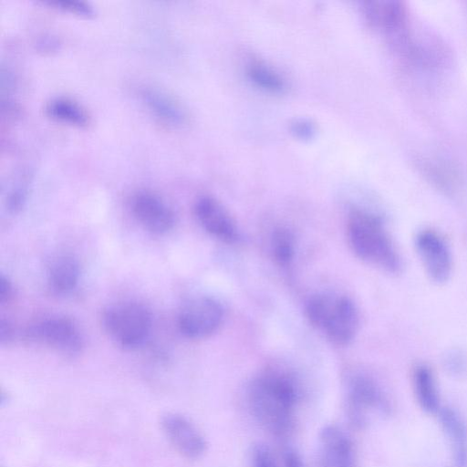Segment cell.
<instances>
[{"label":"cell","mask_w":467,"mask_h":467,"mask_svg":"<svg viewBox=\"0 0 467 467\" xmlns=\"http://www.w3.org/2000/svg\"><path fill=\"white\" fill-rule=\"evenodd\" d=\"M298 400L296 379L282 369L270 368L260 373L247 390L251 414L261 427L276 436L292 429Z\"/></svg>","instance_id":"6da1fadb"},{"label":"cell","mask_w":467,"mask_h":467,"mask_svg":"<svg viewBox=\"0 0 467 467\" xmlns=\"http://www.w3.org/2000/svg\"><path fill=\"white\" fill-rule=\"evenodd\" d=\"M347 233L350 247L358 258L388 273L400 271V254L379 214L362 207H351Z\"/></svg>","instance_id":"7a4b0ae2"},{"label":"cell","mask_w":467,"mask_h":467,"mask_svg":"<svg viewBox=\"0 0 467 467\" xmlns=\"http://www.w3.org/2000/svg\"><path fill=\"white\" fill-rule=\"evenodd\" d=\"M309 322L337 346H346L358 328V312L347 296L321 293L311 296L306 306Z\"/></svg>","instance_id":"3957f363"},{"label":"cell","mask_w":467,"mask_h":467,"mask_svg":"<svg viewBox=\"0 0 467 467\" xmlns=\"http://www.w3.org/2000/svg\"><path fill=\"white\" fill-rule=\"evenodd\" d=\"M103 327L120 346L133 348L140 346L151 328V316L142 305L133 302L109 306L103 313Z\"/></svg>","instance_id":"277c9868"},{"label":"cell","mask_w":467,"mask_h":467,"mask_svg":"<svg viewBox=\"0 0 467 467\" xmlns=\"http://www.w3.org/2000/svg\"><path fill=\"white\" fill-rule=\"evenodd\" d=\"M346 409L352 423L361 427L372 413H387L389 404L384 391L373 379L357 375L350 379L347 387Z\"/></svg>","instance_id":"5b68a950"},{"label":"cell","mask_w":467,"mask_h":467,"mask_svg":"<svg viewBox=\"0 0 467 467\" xmlns=\"http://www.w3.org/2000/svg\"><path fill=\"white\" fill-rule=\"evenodd\" d=\"M415 248L429 279L445 284L452 272V255L445 239L436 231L422 229L415 236Z\"/></svg>","instance_id":"8992f818"},{"label":"cell","mask_w":467,"mask_h":467,"mask_svg":"<svg viewBox=\"0 0 467 467\" xmlns=\"http://www.w3.org/2000/svg\"><path fill=\"white\" fill-rule=\"evenodd\" d=\"M223 318V309L217 300L200 296L184 305L178 317V326L187 337L204 338L219 328Z\"/></svg>","instance_id":"52a82bcc"},{"label":"cell","mask_w":467,"mask_h":467,"mask_svg":"<svg viewBox=\"0 0 467 467\" xmlns=\"http://www.w3.org/2000/svg\"><path fill=\"white\" fill-rule=\"evenodd\" d=\"M160 424L169 442L182 457L196 460L206 451L204 436L186 416L178 412H166L161 415Z\"/></svg>","instance_id":"ba28073f"},{"label":"cell","mask_w":467,"mask_h":467,"mask_svg":"<svg viewBox=\"0 0 467 467\" xmlns=\"http://www.w3.org/2000/svg\"><path fill=\"white\" fill-rule=\"evenodd\" d=\"M38 342L65 354L78 353L82 347L80 333L74 323L65 317H49L34 324L27 332Z\"/></svg>","instance_id":"9c48e42d"},{"label":"cell","mask_w":467,"mask_h":467,"mask_svg":"<svg viewBox=\"0 0 467 467\" xmlns=\"http://www.w3.org/2000/svg\"><path fill=\"white\" fill-rule=\"evenodd\" d=\"M130 207L137 221L153 234H164L170 231L175 223L172 209L153 192H137L131 198Z\"/></svg>","instance_id":"30bf717a"},{"label":"cell","mask_w":467,"mask_h":467,"mask_svg":"<svg viewBox=\"0 0 467 467\" xmlns=\"http://www.w3.org/2000/svg\"><path fill=\"white\" fill-rule=\"evenodd\" d=\"M194 212L202 228L213 237L229 244L239 240L240 234L235 222L213 197H200L195 202Z\"/></svg>","instance_id":"8fae6325"},{"label":"cell","mask_w":467,"mask_h":467,"mask_svg":"<svg viewBox=\"0 0 467 467\" xmlns=\"http://www.w3.org/2000/svg\"><path fill=\"white\" fill-rule=\"evenodd\" d=\"M139 96L146 109L161 123L175 129L188 123L184 106L165 90L146 86L140 88Z\"/></svg>","instance_id":"7c38bea8"},{"label":"cell","mask_w":467,"mask_h":467,"mask_svg":"<svg viewBox=\"0 0 467 467\" xmlns=\"http://www.w3.org/2000/svg\"><path fill=\"white\" fill-rule=\"evenodd\" d=\"M321 467H355L353 442L339 426H325L319 434Z\"/></svg>","instance_id":"4fadbf2b"},{"label":"cell","mask_w":467,"mask_h":467,"mask_svg":"<svg viewBox=\"0 0 467 467\" xmlns=\"http://www.w3.org/2000/svg\"><path fill=\"white\" fill-rule=\"evenodd\" d=\"M441 424L451 442L454 467H467V425L461 414L450 407L438 412Z\"/></svg>","instance_id":"5bb4252c"},{"label":"cell","mask_w":467,"mask_h":467,"mask_svg":"<svg viewBox=\"0 0 467 467\" xmlns=\"http://www.w3.org/2000/svg\"><path fill=\"white\" fill-rule=\"evenodd\" d=\"M413 392L419 406L425 412L438 413L440 395L432 369L424 363L414 366L411 373Z\"/></svg>","instance_id":"9a60e30c"},{"label":"cell","mask_w":467,"mask_h":467,"mask_svg":"<svg viewBox=\"0 0 467 467\" xmlns=\"http://www.w3.org/2000/svg\"><path fill=\"white\" fill-rule=\"evenodd\" d=\"M366 20L373 26L390 30L401 25L405 17V8L396 0L365 1L361 5Z\"/></svg>","instance_id":"2e32d148"},{"label":"cell","mask_w":467,"mask_h":467,"mask_svg":"<svg viewBox=\"0 0 467 467\" xmlns=\"http://www.w3.org/2000/svg\"><path fill=\"white\" fill-rule=\"evenodd\" d=\"M45 112L53 120L77 128H87L91 122L87 109L67 97L50 99L45 105Z\"/></svg>","instance_id":"e0dca14e"},{"label":"cell","mask_w":467,"mask_h":467,"mask_svg":"<svg viewBox=\"0 0 467 467\" xmlns=\"http://www.w3.org/2000/svg\"><path fill=\"white\" fill-rule=\"evenodd\" d=\"M79 275V265L77 260L69 255H61L55 259L49 266L48 282L54 291L65 294L77 286Z\"/></svg>","instance_id":"ac0fdd59"},{"label":"cell","mask_w":467,"mask_h":467,"mask_svg":"<svg viewBox=\"0 0 467 467\" xmlns=\"http://www.w3.org/2000/svg\"><path fill=\"white\" fill-rule=\"evenodd\" d=\"M247 75L256 86L267 91L280 93L285 89L283 77L265 63L255 61L249 64Z\"/></svg>","instance_id":"d6986e66"},{"label":"cell","mask_w":467,"mask_h":467,"mask_svg":"<svg viewBox=\"0 0 467 467\" xmlns=\"http://www.w3.org/2000/svg\"><path fill=\"white\" fill-rule=\"evenodd\" d=\"M271 253L275 261L286 266L293 260L295 254V238L293 234L285 228L274 231L271 237Z\"/></svg>","instance_id":"ffe728a7"},{"label":"cell","mask_w":467,"mask_h":467,"mask_svg":"<svg viewBox=\"0 0 467 467\" xmlns=\"http://www.w3.org/2000/svg\"><path fill=\"white\" fill-rule=\"evenodd\" d=\"M55 8L80 16L91 17L96 14L94 7L87 2L77 0H55L45 2Z\"/></svg>","instance_id":"44dd1931"},{"label":"cell","mask_w":467,"mask_h":467,"mask_svg":"<svg viewBox=\"0 0 467 467\" xmlns=\"http://www.w3.org/2000/svg\"><path fill=\"white\" fill-rule=\"evenodd\" d=\"M27 195L26 183L19 182L12 186L6 198V205L11 213H17L23 207Z\"/></svg>","instance_id":"7402d4cb"},{"label":"cell","mask_w":467,"mask_h":467,"mask_svg":"<svg viewBox=\"0 0 467 467\" xmlns=\"http://www.w3.org/2000/svg\"><path fill=\"white\" fill-rule=\"evenodd\" d=\"M251 460L252 467H279L271 450L265 444L254 446Z\"/></svg>","instance_id":"603a6c76"},{"label":"cell","mask_w":467,"mask_h":467,"mask_svg":"<svg viewBox=\"0 0 467 467\" xmlns=\"http://www.w3.org/2000/svg\"><path fill=\"white\" fill-rule=\"evenodd\" d=\"M291 133L297 139L309 140L317 133L315 122L308 119H296L290 123Z\"/></svg>","instance_id":"cb8c5ba5"},{"label":"cell","mask_w":467,"mask_h":467,"mask_svg":"<svg viewBox=\"0 0 467 467\" xmlns=\"http://www.w3.org/2000/svg\"><path fill=\"white\" fill-rule=\"evenodd\" d=\"M284 467H305L300 454L292 447L283 451Z\"/></svg>","instance_id":"d4e9b609"},{"label":"cell","mask_w":467,"mask_h":467,"mask_svg":"<svg viewBox=\"0 0 467 467\" xmlns=\"http://www.w3.org/2000/svg\"><path fill=\"white\" fill-rule=\"evenodd\" d=\"M58 40L51 36H43L36 42V47L39 51L50 53L58 48Z\"/></svg>","instance_id":"484cf974"},{"label":"cell","mask_w":467,"mask_h":467,"mask_svg":"<svg viewBox=\"0 0 467 467\" xmlns=\"http://www.w3.org/2000/svg\"><path fill=\"white\" fill-rule=\"evenodd\" d=\"M12 285L10 281L5 276L1 275L0 277V302L1 304H5L7 302L12 296Z\"/></svg>","instance_id":"4316f807"},{"label":"cell","mask_w":467,"mask_h":467,"mask_svg":"<svg viewBox=\"0 0 467 467\" xmlns=\"http://www.w3.org/2000/svg\"><path fill=\"white\" fill-rule=\"evenodd\" d=\"M13 334L12 327L7 321L1 320L0 324V340L2 342L10 339Z\"/></svg>","instance_id":"83f0119b"},{"label":"cell","mask_w":467,"mask_h":467,"mask_svg":"<svg viewBox=\"0 0 467 467\" xmlns=\"http://www.w3.org/2000/svg\"><path fill=\"white\" fill-rule=\"evenodd\" d=\"M448 361L451 368H453V370H462L464 367L463 358L459 355H451Z\"/></svg>","instance_id":"f1b7e54d"}]
</instances>
